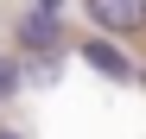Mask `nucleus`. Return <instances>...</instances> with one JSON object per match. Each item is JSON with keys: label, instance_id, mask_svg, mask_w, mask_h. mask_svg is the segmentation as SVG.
<instances>
[{"label": "nucleus", "instance_id": "obj_2", "mask_svg": "<svg viewBox=\"0 0 146 139\" xmlns=\"http://www.w3.org/2000/svg\"><path fill=\"white\" fill-rule=\"evenodd\" d=\"M83 57H89L95 70H102V76H114V82H127V76H133V70H127V57H121V51H114V44H89V51H83Z\"/></svg>", "mask_w": 146, "mask_h": 139}, {"label": "nucleus", "instance_id": "obj_5", "mask_svg": "<svg viewBox=\"0 0 146 139\" xmlns=\"http://www.w3.org/2000/svg\"><path fill=\"white\" fill-rule=\"evenodd\" d=\"M0 139H13V133H0Z\"/></svg>", "mask_w": 146, "mask_h": 139}, {"label": "nucleus", "instance_id": "obj_1", "mask_svg": "<svg viewBox=\"0 0 146 139\" xmlns=\"http://www.w3.org/2000/svg\"><path fill=\"white\" fill-rule=\"evenodd\" d=\"M89 13L102 19L108 32H140L146 26V0H89Z\"/></svg>", "mask_w": 146, "mask_h": 139}, {"label": "nucleus", "instance_id": "obj_3", "mask_svg": "<svg viewBox=\"0 0 146 139\" xmlns=\"http://www.w3.org/2000/svg\"><path fill=\"white\" fill-rule=\"evenodd\" d=\"M19 38H26V44H57V19L51 13H32L26 26H19Z\"/></svg>", "mask_w": 146, "mask_h": 139}, {"label": "nucleus", "instance_id": "obj_4", "mask_svg": "<svg viewBox=\"0 0 146 139\" xmlns=\"http://www.w3.org/2000/svg\"><path fill=\"white\" fill-rule=\"evenodd\" d=\"M0 95H13V63H0Z\"/></svg>", "mask_w": 146, "mask_h": 139}]
</instances>
